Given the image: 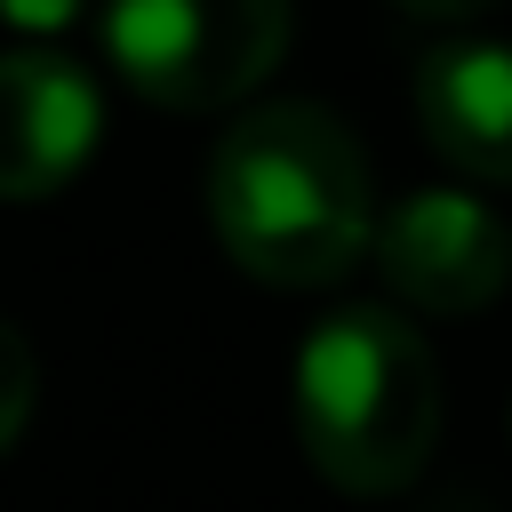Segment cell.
<instances>
[{
  "mask_svg": "<svg viewBox=\"0 0 512 512\" xmlns=\"http://www.w3.org/2000/svg\"><path fill=\"white\" fill-rule=\"evenodd\" d=\"M368 256L384 264V288L400 304L464 320V312H488L504 296V280H512V224L480 192L424 184V192H400L384 208Z\"/></svg>",
  "mask_w": 512,
  "mask_h": 512,
  "instance_id": "obj_4",
  "label": "cell"
},
{
  "mask_svg": "<svg viewBox=\"0 0 512 512\" xmlns=\"http://www.w3.org/2000/svg\"><path fill=\"white\" fill-rule=\"evenodd\" d=\"M416 120L424 144L472 176L512 184V48L504 40H448L416 64Z\"/></svg>",
  "mask_w": 512,
  "mask_h": 512,
  "instance_id": "obj_6",
  "label": "cell"
},
{
  "mask_svg": "<svg viewBox=\"0 0 512 512\" xmlns=\"http://www.w3.org/2000/svg\"><path fill=\"white\" fill-rule=\"evenodd\" d=\"M96 128H104V96L80 64L48 48L0 56V200L8 208L64 192L96 152Z\"/></svg>",
  "mask_w": 512,
  "mask_h": 512,
  "instance_id": "obj_5",
  "label": "cell"
},
{
  "mask_svg": "<svg viewBox=\"0 0 512 512\" xmlns=\"http://www.w3.org/2000/svg\"><path fill=\"white\" fill-rule=\"evenodd\" d=\"M296 448L344 496L408 488L440 448L432 344L384 304H344L296 344Z\"/></svg>",
  "mask_w": 512,
  "mask_h": 512,
  "instance_id": "obj_2",
  "label": "cell"
},
{
  "mask_svg": "<svg viewBox=\"0 0 512 512\" xmlns=\"http://www.w3.org/2000/svg\"><path fill=\"white\" fill-rule=\"evenodd\" d=\"M80 8H88V0H0V16L24 24V32H64Z\"/></svg>",
  "mask_w": 512,
  "mask_h": 512,
  "instance_id": "obj_8",
  "label": "cell"
},
{
  "mask_svg": "<svg viewBox=\"0 0 512 512\" xmlns=\"http://www.w3.org/2000/svg\"><path fill=\"white\" fill-rule=\"evenodd\" d=\"M208 224L264 288H336L376 248V192L328 104L280 96L240 112L208 152Z\"/></svg>",
  "mask_w": 512,
  "mask_h": 512,
  "instance_id": "obj_1",
  "label": "cell"
},
{
  "mask_svg": "<svg viewBox=\"0 0 512 512\" xmlns=\"http://www.w3.org/2000/svg\"><path fill=\"white\" fill-rule=\"evenodd\" d=\"M408 16H432V24H464V16H488V8H504V0H400Z\"/></svg>",
  "mask_w": 512,
  "mask_h": 512,
  "instance_id": "obj_9",
  "label": "cell"
},
{
  "mask_svg": "<svg viewBox=\"0 0 512 512\" xmlns=\"http://www.w3.org/2000/svg\"><path fill=\"white\" fill-rule=\"evenodd\" d=\"M296 0H104L120 80L160 112H224L280 72Z\"/></svg>",
  "mask_w": 512,
  "mask_h": 512,
  "instance_id": "obj_3",
  "label": "cell"
},
{
  "mask_svg": "<svg viewBox=\"0 0 512 512\" xmlns=\"http://www.w3.org/2000/svg\"><path fill=\"white\" fill-rule=\"evenodd\" d=\"M32 392H40V368H32V344L0 320V456L24 440L32 424Z\"/></svg>",
  "mask_w": 512,
  "mask_h": 512,
  "instance_id": "obj_7",
  "label": "cell"
}]
</instances>
